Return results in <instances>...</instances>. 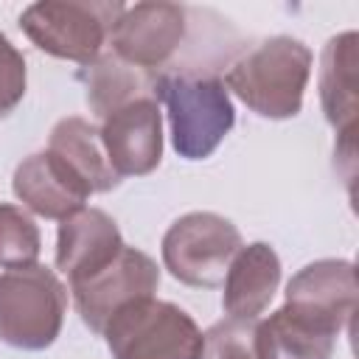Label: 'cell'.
<instances>
[{
	"label": "cell",
	"instance_id": "cell-5",
	"mask_svg": "<svg viewBox=\"0 0 359 359\" xmlns=\"http://www.w3.org/2000/svg\"><path fill=\"white\" fill-rule=\"evenodd\" d=\"M123 8L118 0H42L20 14V28L48 56L87 67L101 56Z\"/></svg>",
	"mask_w": 359,
	"mask_h": 359
},
{
	"label": "cell",
	"instance_id": "cell-10",
	"mask_svg": "<svg viewBox=\"0 0 359 359\" xmlns=\"http://www.w3.org/2000/svg\"><path fill=\"white\" fill-rule=\"evenodd\" d=\"M356 269L345 258H320L306 264L286 283V306L342 331L356 311Z\"/></svg>",
	"mask_w": 359,
	"mask_h": 359
},
{
	"label": "cell",
	"instance_id": "cell-14",
	"mask_svg": "<svg viewBox=\"0 0 359 359\" xmlns=\"http://www.w3.org/2000/svg\"><path fill=\"white\" fill-rule=\"evenodd\" d=\"M339 331L292 309L280 306L255 325L258 359H331Z\"/></svg>",
	"mask_w": 359,
	"mask_h": 359
},
{
	"label": "cell",
	"instance_id": "cell-7",
	"mask_svg": "<svg viewBox=\"0 0 359 359\" xmlns=\"http://www.w3.org/2000/svg\"><path fill=\"white\" fill-rule=\"evenodd\" d=\"M188 36V8L177 3L126 6L109 31V50L149 73H160Z\"/></svg>",
	"mask_w": 359,
	"mask_h": 359
},
{
	"label": "cell",
	"instance_id": "cell-19",
	"mask_svg": "<svg viewBox=\"0 0 359 359\" xmlns=\"http://www.w3.org/2000/svg\"><path fill=\"white\" fill-rule=\"evenodd\" d=\"M258 320H219L202 334L199 359H258L255 351Z\"/></svg>",
	"mask_w": 359,
	"mask_h": 359
},
{
	"label": "cell",
	"instance_id": "cell-15",
	"mask_svg": "<svg viewBox=\"0 0 359 359\" xmlns=\"http://www.w3.org/2000/svg\"><path fill=\"white\" fill-rule=\"evenodd\" d=\"M356 31L331 36L320 56V104L337 135L356 129Z\"/></svg>",
	"mask_w": 359,
	"mask_h": 359
},
{
	"label": "cell",
	"instance_id": "cell-4",
	"mask_svg": "<svg viewBox=\"0 0 359 359\" xmlns=\"http://www.w3.org/2000/svg\"><path fill=\"white\" fill-rule=\"evenodd\" d=\"M67 311V289L45 264L0 275V342L20 351H45L56 342Z\"/></svg>",
	"mask_w": 359,
	"mask_h": 359
},
{
	"label": "cell",
	"instance_id": "cell-11",
	"mask_svg": "<svg viewBox=\"0 0 359 359\" xmlns=\"http://www.w3.org/2000/svg\"><path fill=\"white\" fill-rule=\"evenodd\" d=\"M11 191L28 210L56 222L79 213L90 199V188L84 185V180L48 149L25 157L14 168Z\"/></svg>",
	"mask_w": 359,
	"mask_h": 359
},
{
	"label": "cell",
	"instance_id": "cell-1",
	"mask_svg": "<svg viewBox=\"0 0 359 359\" xmlns=\"http://www.w3.org/2000/svg\"><path fill=\"white\" fill-rule=\"evenodd\" d=\"M311 50L294 36H269L241 59H236L222 79L255 115L286 121L303 107V93L311 76Z\"/></svg>",
	"mask_w": 359,
	"mask_h": 359
},
{
	"label": "cell",
	"instance_id": "cell-20",
	"mask_svg": "<svg viewBox=\"0 0 359 359\" xmlns=\"http://www.w3.org/2000/svg\"><path fill=\"white\" fill-rule=\"evenodd\" d=\"M25 84H28L25 56L0 31V118L17 109V104L25 95Z\"/></svg>",
	"mask_w": 359,
	"mask_h": 359
},
{
	"label": "cell",
	"instance_id": "cell-6",
	"mask_svg": "<svg viewBox=\"0 0 359 359\" xmlns=\"http://www.w3.org/2000/svg\"><path fill=\"white\" fill-rule=\"evenodd\" d=\"M163 264L185 286L216 289L224 283L233 255L241 250L238 227L210 210L180 216L163 236Z\"/></svg>",
	"mask_w": 359,
	"mask_h": 359
},
{
	"label": "cell",
	"instance_id": "cell-18",
	"mask_svg": "<svg viewBox=\"0 0 359 359\" xmlns=\"http://www.w3.org/2000/svg\"><path fill=\"white\" fill-rule=\"evenodd\" d=\"M42 250V236L34 219L11 205L0 202V266L3 269H20L36 264Z\"/></svg>",
	"mask_w": 359,
	"mask_h": 359
},
{
	"label": "cell",
	"instance_id": "cell-9",
	"mask_svg": "<svg viewBox=\"0 0 359 359\" xmlns=\"http://www.w3.org/2000/svg\"><path fill=\"white\" fill-rule=\"evenodd\" d=\"M107 160L118 177L151 174L163 160V118L157 98H135L98 126Z\"/></svg>",
	"mask_w": 359,
	"mask_h": 359
},
{
	"label": "cell",
	"instance_id": "cell-13",
	"mask_svg": "<svg viewBox=\"0 0 359 359\" xmlns=\"http://www.w3.org/2000/svg\"><path fill=\"white\" fill-rule=\"evenodd\" d=\"M280 283V258L266 241L241 244L224 275L222 306L233 320H258Z\"/></svg>",
	"mask_w": 359,
	"mask_h": 359
},
{
	"label": "cell",
	"instance_id": "cell-8",
	"mask_svg": "<svg viewBox=\"0 0 359 359\" xmlns=\"http://www.w3.org/2000/svg\"><path fill=\"white\" fill-rule=\"evenodd\" d=\"M157 286H160L157 264L146 252L123 244L121 252L104 269H98L95 275L79 283H70V292H73V303L81 323L90 331L101 334L109 317L121 306L137 297H151Z\"/></svg>",
	"mask_w": 359,
	"mask_h": 359
},
{
	"label": "cell",
	"instance_id": "cell-12",
	"mask_svg": "<svg viewBox=\"0 0 359 359\" xmlns=\"http://www.w3.org/2000/svg\"><path fill=\"white\" fill-rule=\"evenodd\" d=\"M123 247V236L109 213L101 208H81L59 222L56 233V269L67 283H79L104 269Z\"/></svg>",
	"mask_w": 359,
	"mask_h": 359
},
{
	"label": "cell",
	"instance_id": "cell-16",
	"mask_svg": "<svg viewBox=\"0 0 359 359\" xmlns=\"http://www.w3.org/2000/svg\"><path fill=\"white\" fill-rule=\"evenodd\" d=\"M48 151H53L56 157H62L90 188V194H107L112 191L121 177L112 171L98 126H93L90 121L70 115L62 118L53 129H50V140H48Z\"/></svg>",
	"mask_w": 359,
	"mask_h": 359
},
{
	"label": "cell",
	"instance_id": "cell-17",
	"mask_svg": "<svg viewBox=\"0 0 359 359\" xmlns=\"http://www.w3.org/2000/svg\"><path fill=\"white\" fill-rule=\"evenodd\" d=\"M79 79L84 81L90 112L101 121L135 98H146V95L154 98V84H157V73L126 65L112 50L101 53L93 65H87L79 73Z\"/></svg>",
	"mask_w": 359,
	"mask_h": 359
},
{
	"label": "cell",
	"instance_id": "cell-2",
	"mask_svg": "<svg viewBox=\"0 0 359 359\" xmlns=\"http://www.w3.org/2000/svg\"><path fill=\"white\" fill-rule=\"evenodd\" d=\"M154 98L165 104L171 143L185 160L210 157L236 123L230 90L213 73H157Z\"/></svg>",
	"mask_w": 359,
	"mask_h": 359
},
{
	"label": "cell",
	"instance_id": "cell-3",
	"mask_svg": "<svg viewBox=\"0 0 359 359\" xmlns=\"http://www.w3.org/2000/svg\"><path fill=\"white\" fill-rule=\"evenodd\" d=\"M101 337L112 359H199L202 351V331L194 317L154 294L121 306Z\"/></svg>",
	"mask_w": 359,
	"mask_h": 359
}]
</instances>
